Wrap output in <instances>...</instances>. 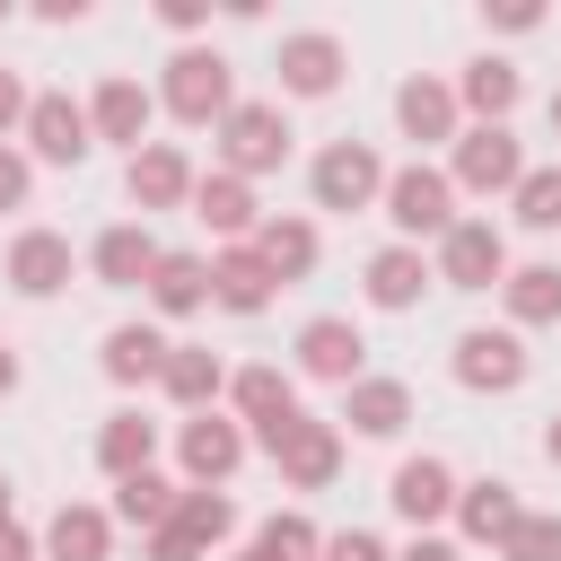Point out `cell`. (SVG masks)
Segmentation results:
<instances>
[{
  "instance_id": "6da1fadb",
  "label": "cell",
  "mask_w": 561,
  "mask_h": 561,
  "mask_svg": "<svg viewBox=\"0 0 561 561\" xmlns=\"http://www.w3.org/2000/svg\"><path fill=\"white\" fill-rule=\"evenodd\" d=\"M167 96H175V114H184V123H210V114L228 105V61H219V53H184Z\"/></svg>"
},
{
  "instance_id": "7a4b0ae2",
  "label": "cell",
  "mask_w": 561,
  "mask_h": 561,
  "mask_svg": "<svg viewBox=\"0 0 561 561\" xmlns=\"http://www.w3.org/2000/svg\"><path fill=\"white\" fill-rule=\"evenodd\" d=\"M280 149H289V123H280L272 105H237V114H228V158H237V167H272Z\"/></svg>"
},
{
  "instance_id": "3957f363",
  "label": "cell",
  "mask_w": 561,
  "mask_h": 561,
  "mask_svg": "<svg viewBox=\"0 0 561 561\" xmlns=\"http://www.w3.org/2000/svg\"><path fill=\"white\" fill-rule=\"evenodd\" d=\"M316 193H324V210L368 202V193H377V158H368V149H324V158H316Z\"/></svg>"
},
{
  "instance_id": "277c9868",
  "label": "cell",
  "mask_w": 561,
  "mask_h": 561,
  "mask_svg": "<svg viewBox=\"0 0 561 561\" xmlns=\"http://www.w3.org/2000/svg\"><path fill=\"white\" fill-rule=\"evenodd\" d=\"M456 351H465V359H456L465 386H517V377H526V351H517L508 333H465Z\"/></svg>"
},
{
  "instance_id": "5b68a950",
  "label": "cell",
  "mask_w": 561,
  "mask_h": 561,
  "mask_svg": "<svg viewBox=\"0 0 561 561\" xmlns=\"http://www.w3.org/2000/svg\"><path fill=\"white\" fill-rule=\"evenodd\" d=\"M333 70H342V44H333V35H289V44H280V79H289L298 96H324Z\"/></svg>"
},
{
  "instance_id": "8992f818",
  "label": "cell",
  "mask_w": 561,
  "mask_h": 561,
  "mask_svg": "<svg viewBox=\"0 0 561 561\" xmlns=\"http://www.w3.org/2000/svg\"><path fill=\"white\" fill-rule=\"evenodd\" d=\"M26 123H35V149H44V158H61V167L88 149V114H79L70 96H35V105H26Z\"/></svg>"
},
{
  "instance_id": "52a82bcc",
  "label": "cell",
  "mask_w": 561,
  "mask_h": 561,
  "mask_svg": "<svg viewBox=\"0 0 561 561\" xmlns=\"http://www.w3.org/2000/svg\"><path fill=\"white\" fill-rule=\"evenodd\" d=\"M500 272V237L482 228V219H465V228H447V280H465V289H482Z\"/></svg>"
},
{
  "instance_id": "ba28073f",
  "label": "cell",
  "mask_w": 561,
  "mask_h": 561,
  "mask_svg": "<svg viewBox=\"0 0 561 561\" xmlns=\"http://www.w3.org/2000/svg\"><path fill=\"white\" fill-rule=\"evenodd\" d=\"M386 202H394V228H447V184H438V175H421V167H412V175H394V193H386Z\"/></svg>"
},
{
  "instance_id": "9c48e42d",
  "label": "cell",
  "mask_w": 561,
  "mask_h": 561,
  "mask_svg": "<svg viewBox=\"0 0 561 561\" xmlns=\"http://www.w3.org/2000/svg\"><path fill=\"white\" fill-rule=\"evenodd\" d=\"M456 175H465V184H508V175H517V140H508V131H473L465 158H456Z\"/></svg>"
},
{
  "instance_id": "30bf717a",
  "label": "cell",
  "mask_w": 561,
  "mask_h": 561,
  "mask_svg": "<svg viewBox=\"0 0 561 561\" xmlns=\"http://www.w3.org/2000/svg\"><path fill=\"white\" fill-rule=\"evenodd\" d=\"M140 123H149V96H140L131 79H105V96H96V131H105V140H140Z\"/></svg>"
},
{
  "instance_id": "8fae6325",
  "label": "cell",
  "mask_w": 561,
  "mask_h": 561,
  "mask_svg": "<svg viewBox=\"0 0 561 561\" xmlns=\"http://www.w3.org/2000/svg\"><path fill=\"white\" fill-rule=\"evenodd\" d=\"M9 272H18V289H61V272H70V245H61V237H26Z\"/></svg>"
},
{
  "instance_id": "7c38bea8",
  "label": "cell",
  "mask_w": 561,
  "mask_h": 561,
  "mask_svg": "<svg viewBox=\"0 0 561 561\" xmlns=\"http://www.w3.org/2000/svg\"><path fill=\"white\" fill-rule=\"evenodd\" d=\"M307 368L351 377V368H359V333H351V324H333V316H324V324H307Z\"/></svg>"
},
{
  "instance_id": "4fadbf2b",
  "label": "cell",
  "mask_w": 561,
  "mask_h": 561,
  "mask_svg": "<svg viewBox=\"0 0 561 561\" xmlns=\"http://www.w3.org/2000/svg\"><path fill=\"white\" fill-rule=\"evenodd\" d=\"M394 508L403 517H438L447 508V465H403L394 473Z\"/></svg>"
},
{
  "instance_id": "5bb4252c",
  "label": "cell",
  "mask_w": 561,
  "mask_h": 561,
  "mask_svg": "<svg viewBox=\"0 0 561 561\" xmlns=\"http://www.w3.org/2000/svg\"><path fill=\"white\" fill-rule=\"evenodd\" d=\"M394 114H403V131H412V140H438L456 105H447V88H421V79H412V88L394 96Z\"/></svg>"
},
{
  "instance_id": "9a60e30c",
  "label": "cell",
  "mask_w": 561,
  "mask_h": 561,
  "mask_svg": "<svg viewBox=\"0 0 561 561\" xmlns=\"http://www.w3.org/2000/svg\"><path fill=\"white\" fill-rule=\"evenodd\" d=\"M184 184H193V175H184V158H175V149H149V158H131V193H140V202H175Z\"/></svg>"
},
{
  "instance_id": "2e32d148",
  "label": "cell",
  "mask_w": 561,
  "mask_h": 561,
  "mask_svg": "<svg viewBox=\"0 0 561 561\" xmlns=\"http://www.w3.org/2000/svg\"><path fill=\"white\" fill-rule=\"evenodd\" d=\"M96 272H105V280H140V272H158V254H149L140 228H114V237L96 245Z\"/></svg>"
},
{
  "instance_id": "e0dca14e",
  "label": "cell",
  "mask_w": 561,
  "mask_h": 561,
  "mask_svg": "<svg viewBox=\"0 0 561 561\" xmlns=\"http://www.w3.org/2000/svg\"><path fill=\"white\" fill-rule=\"evenodd\" d=\"M412 289H421V263H412V254H377V272H368V298H377V307H403Z\"/></svg>"
},
{
  "instance_id": "ac0fdd59",
  "label": "cell",
  "mask_w": 561,
  "mask_h": 561,
  "mask_svg": "<svg viewBox=\"0 0 561 561\" xmlns=\"http://www.w3.org/2000/svg\"><path fill=\"white\" fill-rule=\"evenodd\" d=\"M158 351H167V342L131 324V333H114V342H105V368H114V377H149V368H158Z\"/></svg>"
},
{
  "instance_id": "d6986e66",
  "label": "cell",
  "mask_w": 561,
  "mask_h": 561,
  "mask_svg": "<svg viewBox=\"0 0 561 561\" xmlns=\"http://www.w3.org/2000/svg\"><path fill=\"white\" fill-rule=\"evenodd\" d=\"M465 96H473L482 114H500V105L517 96V70H508V61H473V70H465Z\"/></svg>"
},
{
  "instance_id": "ffe728a7",
  "label": "cell",
  "mask_w": 561,
  "mask_h": 561,
  "mask_svg": "<svg viewBox=\"0 0 561 561\" xmlns=\"http://www.w3.org/2000/svg\"><path fill=\"white\" fill-rule=\"evenodd\" d=\"M184 465H193V473H228V465H237V438H228L219 421H202V430L184 438Z\"/></svg>"
},
{
  "instance_id": "44dd1931",
  "label": "cell",
  "mask_w": 561,
  "mask_h": 561,
  "mask_svg": "<svg viewBox=\"0 0 561 561\" xmlns=\"http://www.w3.org/2000/svg\"><path fill=\"white\" fill-rule=\"evenodd\" d=\"M517 219L526 228H561V175H526L517 184Z\"/></svg>"
},
{
  "instance_id": "7402d4cb",
  "label": "cell",
  "mask_w": 561,
  "mask_h": 561,
  "mask_svg": "<svg viewBox=\"0 0 561 561\" xmlns=\"http://www.w3.org/2000/svg\"><path fill=\"white\" fill-rule=\"evenodd\" d=\"M193 298H202V263L193 254H167L158 263V307H193Z\"/></svg>"
},
{
  "instance_id": "603a6c76",
  "label": "cell",
  "mask_w": 561,
  "mask_h": 561,
  "mask_svg": "<svg viewBox=\"0 0 561 561\" xmlns=\"http://www.w3.org/2000/svg\"><path fill=\"white\" fill-rule=\"evenodd\" d=\"M210 280H219V298H228V307H263V263H254V254H237V263H219Z\"/></svg>"
},
{
  "instance_id": "cb8c5ba5",
  "label": "cell",
  "mask_w": 561,
  "mask_h": 561,
  "mask_svg": "<svg viewBox=\"0 0 561 561\" xmlns=\"http://www.w3.org/2000/svg\"><path fill=\"white\" fill-rule=\"evenodd\" d=\"M465 526H473V535H500V526H517V508H508V482H482V491L465 500Z\"/></svg>"
},
{
  "instance_id": "d4e9b609",
  "label": "cell",
  "mask_w": 561,
  "mask_h": 561,
  "mask_svg": "<svg viewBox=\"0 0 561 561\" xmlns=\"http://www.w3.org/2000/svg\"><path fill=\"white\" fill-rule=\"evenodd\" d=\"M202 219H219V228H245V219H254V210H245V184H237V175L202 184Z\"/></svg>"
},
{
  "instance_id": "484cf974",
  "label": "cell",
  "mask_w": 561,
  "mask_h": 561,
  "mask_svg": "<svg viewBox=\"0 0 561 561\" xmlns=\"http://www.w3.org/2000/svg\"><path fill=\"white\" fill-rule=\"evenodd\" d=\"M140 456H149V421H131V412H123V421L105 430V465H114V473H131Z\"/></svg>"
},
{
  "instance_id": "4316f807",
  "label": "cell",
  "mask_w": 561,
  "mask_h": 561,
  "mask_svg": "<svg viewBox=\"0 0 561 561\" xmlns=\"http://www.w3.org/2000/svg\"><path fill=\"white\" fill-rule=\"evenodd\" d=\"M517 316H561V272H517Z\"/></svg>"
},
{
  "instance_id": "83f0119b",
  "label": "cell",
  "mask_w": 561,
  "mask_h": 561,
  "mask_svg": "<svg viewBox=\"0 0 561 561\" xmlns=\"http://www.w3.org/2000/svg\"><path fill=\"white\" fill-rule=\"evenodd\" d=\"M53 552H61V561H96V552H105V526H96V517H61V526H53Z\"/></svg>"
},
{
  "instance_id": "f1b7e54d",
  "label": "cell",
  "mask_w": 561,
  "mask_h": 561,
  "mask_svg": "<svg viewBox=\"0 0 561 561\" xmlns=\"http://www.w3.org/2000/svg\"><path fill=\"white\" fill-rule=\"evenodd\" d=\"M351 421H359V430H394V421H403V394H394V386H368V394L351 403Z\"/></svg>"
},
{
  "instance_id": "f546056e",
  "label": "cell",
  "mask_w": 561,
  "mask_h": 561,
  "mask_svg": "<svg viewBox=\"0 0 561 561\" xmlns=\"http://www.w3.org/2000/svg\"><path fill=\"white\" fill-rule=\"evenodd\" d=\"M263 254H272L280 272H298V263L316 254V237H307V228H263Z\"/></svg>"
},
{
  "instance_id": "4dcf8cb0",
  "label": "cell",
  "mask_w": 561,
  "mask_h": 561,
  "mask_svg": "<svg viewBox=\"0 0 561 561\" xmlns=\"http://www.w3.org/2000/svg\"><path fill=\"white\" fill-rule=\"evenodd\" d=\"M123 508H131V517H158V508H167V482L131 473V482H123Z\"/></svg>"
},
{
  "instance_id": "1f68e13d",
  "label": "cell",
  "mask_w": 561,
  "mask_h": 561,
  "mask_svg": "<svg viewBox=\"0 0 561 561\" xmlns=\"http://www.w3.org/2000/svg\"><path fill=\"white\" fill-rule=\"evenodd\" d=\"M167 377H175V394H210V386H219V368H210V359H175Z\"/></svg>"
},
{
  "instance_id": "d6a6232c",
  "label": "cell",
  "mask_w": 561,
  "mask_h": 561,
  "mask_svg": "<svg viewBox=\"0 0 561 561\" xmlns=\"http://www.w3.org/2000/svg\"><path fill=\"white\" fill-rule=\"evenodd\" d=\"M561 552V526H517V561H552Z\"/></svg>"
},
{
  "instance_id": "836d02e7",
  "label": "cell",
  "mask_w": 561,
  "mask_h": 561,
  "mask_svg": "<svg viewBox=\"0 0 561 561\" xmlns=\"http://www.w3.org/2000/svg\"><path fill=\"white\" fill-rule=\"evenodd\" d=\"M18 193H26V167H18V158H0V210H9Z\"/></svg>"
},
{
  "instance_id": "e575fe53",
  "label": "cell",
  "mask_w": 561,
  "mask_h": 561,
  "mask_svg": "<svg viewBox=\"0 0 561 561\" xmlns=\"http://www.w3.org/2000/svg\"><path fill=\"white\" fill-rule=\"evenodd\" d=\"M333 561H377V543H368V535H351V543H333Z\"/></svg>"
},
{
  "instance_id": "d590c367",
  "label": "cell",
  "mask_w": 561,
  "mask_h": 561,
  "mask_svg": "<svg viewBox=\"0 0 561 561\" xmlns=\"http://www.w3.org/2000/svg\"><path fill=\"white\" fill-rule=\"evenodd\" d=\"M18 105H26V96H18V79H9V70H0V123H9V114H18Z\"/></svg>"
},
{
  "instance_id": "8d00e7d4",
  "label": "cell",
  "mask_w": 561,
  "mask_h": 561,
  "mask_svg": "<svg viewBox=\"0 0 561 561\" xmlns=\"http://www.w3.org/2000/svg\"><path fill=\"white\" fill-rule=\"evenodd\" d=\"M412 561H456V552H447V543H421V552H412Z\"/></svg>"
},
{
  "instance_id": "74e56055",
  "label": "cell",
  "mask_w": 561,
  "mask_h": 561,
  "mask_svg": "<svg viewBox=\"0 0 561 561\" xmlns=\"http://www.w3.org/2000/svg\"><path fill=\"white\" fill-rule=\"evenodd\" d=\"M9 377H18V359H9V351H0V386H9Z\"/></svg>"
},
{
  "instance_id": "f35d334b",
  "label": "cell",
  "mask_w": 561,
  "mask_h": 561,
  "mask_svg": "<svg viewBox=\"0 0 561 561\" xmlns=\"http://www.w3.org/2000/svg\"><path fill=\"white\" fill-rule=\"evenodd\" d=\"M0 508H9V482H0Z\"/></svg>"
},
{
  "instance_id": "ab89813d",
  "label": "cell",
  "mask_w": 561,
  "mask_h": 561,
  "mask_svg": "<svg viewBox=\"0 0 561 561\" xmlns=\"http://www.w3.org/2000/svg\"><path fill=\"white\" fill-rule=\"evenodd\" d=\"M552 456H561V430H552Z\"/></svg>"
},
{
  "instance_id": "60d3db41",
  "label": "cell",
  "mask_w": 561,
  "mask_h": 561,
  "mask_svg": "<svg viewBox=\"0 0 561 561\" xmlns=\"http://www.w3.org/2000/svg\"><path fill=\"white\" fill-rule=\"evenodd\" d=\"M552 123H561V105H552Z\"/></svg>"
}]
</instances>
